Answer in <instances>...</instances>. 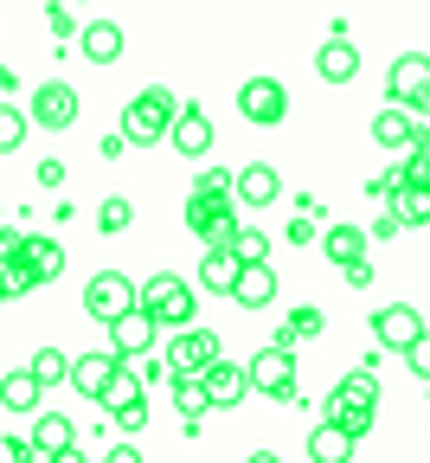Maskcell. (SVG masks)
<instances>
[{
	"label": "cell",
	"instance_id": "6da1fadb",
	"mask_svg": "<svg viewBox=\"0 0 430 463\" xmlns=\"http://www.w3.org/2000/svg\"><path fill=\"white\" fill-rule=\"evenodd\" d=\"M173 116H180V97L167 84H142L129 97V109H122V136H129L136 148H154V142H167Z\"/></svg>",
	"mask_w": 430,
	"mask_h": 463
},
{
	"label": "cell",
	"instance_id": "7a4b0ae2",
	"mask_svg": "<svg viewBox=\"0 0 430 463\" xmlns=\"http://www.w3.org/2000/svg\"><path fill=\"white\" fill-rule=\"evenodd\" d=\"M373 405H379V380H373V367H353V373H341V386H334V399H328V419H341L353 438H366L373 431Z\"/></svg>",
	"mask_w": 430,
	"mask_h": 463
},
{
	"label": "cell",
	"instance_id": "3957f363",
	"mask_svg": "<svg viewBox=\"0 0 430 463\" xmlns=\"http://www.w3.org/2000/svg\"><path fill=\"white\" fill-rule=\"evenodd\" d=\"M142 309H148L161 328H187V322H193V309H200V297H193V283H187V277L154 270V277L142 283Z\"/></svg>",
	"mask_w": 430,
	"mask_h": 463
},
{
	"label": "cell",
	"instance_id": "277c9868",
	"mask_svg": "<svg viewBox=\"0 0 430 463\" xmlns=\"http://www.w3.org/2000/svg\"><path fill=\"white\" fill-rule=\"evenodd\" d=\"M386 97H392V103H405V109H417V116H430V58H424V52L392 58V71H386Z\"/></svg>",
	"mask_w": 430,
	"mask_h": 463
},
{
	"label": "cell",
	"instance_id": "5b68a950",
	"mask_svg": "<svg viewBox=\"0 0 430 463\" xmlns=\"http://www.w3.org/2000/svg\"><path fill=\"white\" fill-rule=\"evenodd\" d=\"M142 303V283H129L122 270H97L90 283H84V309L97 316V322H116L122 309H136Z\"/></svg>",
	"mask_w": 430,
	"mask_h": 463
},
{
	"label": "cell",
	"instance_id": "8992f818",
	"mask_svg": "<svg viewBox=\"0 0 430 463\" xmlns=\"http://www.w3.org/2000/svg\"><path fill=\"white\" fill-rule=\"evenodd\" d=\"M238 116H244V123H257V129H276L283 116H289V90H283L276 78H244Z\"/></svg>",
	"mask_w": 430,
	"mask_h": 463
},
{
	"label": "cell",
	"instance_id": "52a82bcc",
	"mask_svg": "<svg viewBox=\"0 0 430 463\" xmlns=\"http://www.w3.org/2000/svg\"><path fill=\"white\" fill-rule=\"evenodd\" d=\"M251 392H270V399H289L295 392V347L270 341L251 354Z\"/></svg>",
	"mask_w": 430,
	"mask_h": 463
},
{
	"label": "cell",
	"instance_id": "ba28073f",
	"mask_svg": "<svg viewBox=\"0 0 430 463\" xmlns=\"http://www.w3.org/2000/svg\"><path fill=\"white\" fill-rule=\"evenodd\" d=\"M78 109H84V103H78V90H71L65 78L39 84V90H33V103H26V116H33L39 129H71V123H78Z\"/></svg>",
	"mask_w": 430,
	"mask_h": 463
},
{
	"label": "cell",
	"instance_id": "9c48e42d",
	"mask_svg": "<svg viewBox=\"0 0 430 463\" xmlns=\"http://www.w3.org/2000/svg\"><path fill=\"white\" fill-rule=\"evenodd\" d=\"M167 361H173V373H206L212 361H219V335L212 328H173V341H167Z\"/></svg>",
	"mask_w": 430,
	"mask_h": 463
},
{
	"label": "cell",
	"instance_id": "30bf717a",
	"mask_svg": "<svg viewBox=\"0 0 430 463\" xmlns=\"http://www.w3.org/2000/svg\"><path fill=\"white\" fill-rule=\"evenodd\" d=\"M373 142H379V148H392V155L430 148V142H424V129H417V109H405V103H392V109H379V116H373Z\"/></svg>",
	"mask_w": 430,
	"mask_h": 463
},
{
	"label": "cell",
	"instance_id": "8fae6325",
	"mask_svg": "<svg viewBox=\"0 0 430 463\" xmlns=\"http://www.w3.org/2000/svg\"><path fill=\"white\" fill-rule=\"evenodd\" d=\"M103 328H109V347H116V354H122V361H136V354H148V347H154V328H161V322L136 303V309H122V316L103 322Z\"/></svg>",
	"mask_w": 430,
	"mask_h": 463
},
{
	"label": "cell",
	"instance_id": "7c38bea8",
	"mask_svg": "<svg viewBox=\"0 0 430 463\" xmlns=\"http://www.w3.org/2000/svg\"><path fill=\"white\" fill-rule=\"evenodd\" d=\"M373 335H379V347H392V354H405V347L424 335V316L411 309V303H386L379 316H373Z\"/></svg>",
	"mask_w": 430,
	"mask_h": 463
},
{
	"label": "cell",
	"instance_id": "4fadbf2b",
	"mask_svg": "<svg viewBox=\"0 0 430 463\" xmlns=\"http://www.w3.org/2000/svg\"><path fill=\"white\" fill-rule=\"evenodd\" d=\"M116 367H122V354H116V347H90V354H78V361H71V386H78V392L97 405Z\"/></svg>",
	"mask_w": 430,
	"mask_h": 463
},
{
	"label": "cell",
	"instance_id": "5bb4252c",
	"mask_svg": "<svg viewBox=\"0 0 430 463\" xmlns=\"http://www.w3.org/2000/svg\"><path fill=\"white\" fill-rule=\"evenodd\" d=\"M231 303H238V309H251V316L276 303V270H270V258H264V264H244V270H238V283H231Z\"/></svg>",
	"mask_w": 430,
	"mask_h": 463
},
{
	"label": "cell",
	"instance_id": "9a60e30c",
	"mask_svg": "<svg viewBox=\"0 0 430 463\" xmlns=\"http://www.w3.org/2000/svg\"><path fill=\"white\" fill-rule=\"evenodd\" d=\"M148 399V380H142V367L136 361H122L116 373H109V386H103V399H97V412H129V405H142Z\"/></svg>",
	"mask_w": 430,
	"mask_h": 463
},
{
	"label": "cell",
	"instance_id": "2e32d148",
	"mask_svg": "<svg viewBox=\"0 0 430 463\" xmlns=\"http://www.w3.org/2000/svg\"><path fill=\"white\" fill-rule=\"evenodd\" d=\"M167 142H173L180 155H187V161H200V155L212 148V116H206V109H187V103H180L173 129H167Z\"/></svg>",
	"mask_w": 430,
	"mask_h": 463
},
{
	"label": "cell",
	"instance_id": "e0dca14e",
	"mask_svg": "<svg viewBox=\"0 0 430 463\" xmlns=\"http://www.w3.org/2000/svg\"><path fill=\"white\" fill-rule=\"evenodd\" d=\"M315 71H322L328 84H353V78H360V45H353L347 33H334V39L315 52Z\"/></svg>",
	"mask_w": 430,
	"mask_h": 463
},
{
	"label": "cell",
	"instance_id": "ac0fdd59",
	"mask_svg": "<svg viewBox=\"0 0 430 463\" xmlns=\"http://www.w3.org/2000/svg\"><path fill=\"white\" fill-rule=\"evenodd\" d=\"M206 392H212V405H238L244 392H251V361L238 367V361H225V354H219V361L206 367Z\"/></svg>",
	"mask_w": 430,
	"mask_h": 463
},
{
	"label": "cell",
	"instance_id": "d6986e66",
	"mask_svg": "<svg viewBox=\"0 0 430 463\" xmlns=\"http://www.w3.org/2000/svg\"><path fill=\"white\" fill-rule=\"evenodd\" d=\"M78 52L90 58V65H116L122 58V26L116 20H84L78 26Z\"/></svg>",
	"mask_w": 430,
	"mask_h": 463
},
{
	"label": "cell",
	"instance_id": "ffe728a7",
	"mask_svg": "<svg viewBox=\"0 0 430 463\" xmlns=\"http://www.w3.org/2000/svg\"><path fill=\"white\" fill-rule=\"evenodd\" d=\"M33 450H39V463L71 457V450H78V444H71V419H65V412H39V419H33Z\"/></svg>",
	"mask_w": 430,
	"mask_h": 463
},
{
	"label": "cell",
	"instance_id": "44dd1931",
	"mask_svg": "<svg viewBox=\"0 0 430 463\" xmlns=\"http://www.w3.org/2000/svg\"><path fill=\"white\" fill-rule=\"evenodd\" d=\"M276 187H283V181H276V167H270V161H251V167L238 174V187H231V194H238V206H244V213H257V206H270V200H276Z\"/></svg>",
	"mask_w": 430,
	"mask_h": 463
},
{
	"label": "cell",
	"instance_id": "7402d4cb",
	"mask_svg": "<svg viewBox=\"0 0 430 463\" xmlns=\"http://www.w3.org/2000/svg\"><path fill=\"white\" fill-rule=\"evenodd\" d=\"M244 258L231 245H206V264H200V289H212V297H231V283H238Z\"/></svg>",
	"mask_w": 430,
	"mask_h": 463
},
{
	"label": "cell",
	"instance_id": "603a6c76",
	"mask_svg": "<svg viewBox=\"0 0 430 463\" xmlns=\"http://www.w3.org/2000/svg\"><path fill=\"white\" fill-rule=\"evenodd\" d=\"M366 239H373V232H360V225H328L322 232V251H328V264L353 270V264H366Z\"/></svg>",
	"mask_w": 430,
	"mask_h": 463
},
{
	"label": "cell",
	"instance_id": "cb8c5ba5",
	"mask_svg": "<svg viewBox=\"0 0 430 463\" xmlns=\"http://www.w3.org/2000/svg\"><path fill=\"white\" fill-rule=\"evenodd\" d=\"M39 392H45V380H39V367H14L7 380H0V405H7V412H39Z\"/></svg>",
	"mask_w": 430,
	"mask_h": 463
},
{
	"label": "cell",
	"instance_id": "d4e9b609",
	"mask_svg": "<svg viewBox=\"0 0 430 463\" xmlns=\"http://www.w3.org/2000/svg\"><path fill=\"white\" fill-rule=\"evenodd\" d=\"M173 405H180V419H187V431H200V419L212 412L206 373H173Z\"/></svg>",
	"mask_w": 430,
	"mask_h": 463
},
{
	"label": "cell",
	"instance_id": "484cf974",
	"mask_svg": "<svg viewBox=\"0 0 430 463\" xmlns=\"http://www.w3.org/2000/svg\"><path fill=\"white\" fill-rule=\"evenodd\" d=\"M353 431L341 425V419H322L315 431H309V457H322V463H341V457H353Z\"/></svg>",
	"mask_w": 430,
	"mask_h": 463
},
{
	"label": "cell",
	"instance_id": "4316f807",
	"mask_svg": "<svg viewBox=\"0 0 430 463\" xmlns=\"http://www.w3.org/2000/svg\"><path fill=\"white\" fill-rule=\"evenodd\" d=\"M392 213H398L405 225H430V187H417V181H405V187L392 194Z\"/></svg>",
	"mask_w": 430,
	"mask_h": 463
},
{
	"label": "cell",
	"instance_id": "83f0119b",
	"mask_svg": "<svg viewBox=\"0 0 430 463\" xmlns=\"http://www.w3.org/2000/svg\"><path fill=\"white\" fill-rule=\"evenodd\" d=\"M309 335H322V309H315V303H302V309H289V316H283V328H276V341H283V347H295V341H309Z\"/></svg>",
	"mask_w": 430,
	"mask_h": 463
},
{
	"label": "cell",
	"instance_id": "f1b7e54d",
	"mask_svg": "<svg viewBox=\"0 0 430 463\" xmlns=\"http://www.w3.org/2000/svg\"><path fill=\"white\" fill-rule=\"evenodd\" d=\"M20 251L33 258V270H39L45 283H51L58 270H65V245H58V239H20Z\"/></svg>",
	"mask_w": 430,
	"mask_h": 463
},
{
	"label": "cell",
	"instance_id": "f546056e",
	"mask_svg": "<svg viewBox=\"0 0 430 463\" xmlns=\"http://www.w3.org/2000/svg\"><path fill=\"white\" fill-rule=\"evenodd\" d=\"M0 283H7L14 297H20V289H33V283H45V277L33 270V258H26V251H0Z\"/></svg>",
	"mask_w": 430,
	"mask_h": 463
},
{
	"label": "cell",
	"instance_id": "4dcf8cb0",
	"mask_svg": "<svg viewBox=\"0 0 430 463\" xmlns=\"http://www.w3.org/2000/svg\"><path fill=\"white\" fill-rule=\"evenodd\" d=\"M26 129H33V116L14 109V103H0V155H14V148L26 142Z\"/></svg>",
	"mask_w": 430,
	"mask_h": 463
},
{
	"label": "cell",
	"instance_id": "1f68e13d",
	"mask_svg": "<svg viewBox=\"0 0 430 463\" xmlns=\"http://www.w3.org/2000/svg\"><path fill=\"white\" fill-rule=\"evenodd\" d=\"M33 367H39V380H45V386H58V380H71V354H58L51 341L39 347V354H33Z\"/></svg>",
	"mask_w": 430,
	"mask_h": 463
},
{
	"label": "cell",
	"instance_id": "d6a6232c",
	"mask_svg": "<svg viewBox=\"0 0 430 463\" xmlns=\"http://www.w3.org/2000/svg\"><path fill=\"white\" fill-rule=\"evenodd\" d=\"M231 251H238L244 264H264V258H270V239H264L257 225H238V239H231Z\"/></svg>",
	"mask_w": 430,
	"mask_h": 463
},
{
	"label": "cell",
	"instance_id": "836d02e7",
	"mask_svg": "<svg viewBox=\"0 0 430 463\" xmlns=\"http://www.w3.org/2000/svg\"><path fill=\"white\" fill-rule=\"evenodd\" d=\"M129 219H136V206H129V200H122V194L97 206V225H103V232H129Z\"/></svg>",
	"mask_w": 430,
	"mask_h": 463
},
{
	"label": "cell",
	"instance_id": "e575fe53",
	"mask_svg": "<svg viewBox=\"0 0 430 463\" xmlns=\"http://www.w3.org/2000/svg\"><path fill=\"white\" fill-rule=\"evenodd\" d=\"M405 367H411V373H417V380L430 386V328H424V335H417V341L405 347Z\"/></svg>",
	"mask_w": 430,
	"mask_h": 463
},
{
	"label": "cell",
	"instance_id": "d590c367",
	"mask_svg": "<svg viewBox=\"0 0 430 463\" xmlns=\"http://www.w3.org/2000/svg\"><path fill=\"white\" fill-rule=\"evenodd\" d=\"M193 187H200V194H231V187H238V174H225V167H200V181H193ZM231 200H238V194H231Z\"/></svg>",
	"mask_w": 430,
	"mask_h": 463
},
{
	"label": "cell",
	"instance_id": "8d00e7d4",
	"mask_svg": "<svg viewBox=\"0 0 430 463\" xmlns=\"http://www.w3.org/2000/svg\"><path fill=\"white\" fill-rule=\"evenodd\" d=\"M289 245H315V213L295 206V219H289Z\"/></svg>",
	"mask_w": 430,
	"mask_h": 463
},
{
	"label": "cell",
	"instance_id": "74e56055",
	"mask_svg": "<svg viewBox=\"0 0 430 463\" xmlns=\"http://www.w3.org/2000/svg\"><path fill=\"white\" fill-rule=\"evenodd\" d=\"M45 26H51L58 39H71V33H78V14H71V7H45Z\"/></svg>",
	"mask_w": 430,
	"mask_h": 463
},
{
	"label": "cell",
	"instance_id": "f35d334b",
	"mask_svg": "<svg viewBox=\"0 0 430 463\" xmlns=\"http://www.w3.org/2000/svg\"><path fill=\"white\" fill-rule=\"evenodd\" d=\"M116 425H122V431H148V399L129 405V412H116Z\"/></svg>",
	"mask_w": 430,
	"mask_h": 463
},
{
	"label": "cell",
	"instance_id": "ab89813d",
	"mask_svg": "<svg viewBox=\"0 0 430 463\" xmlns=\"http://www.w3.org/2000/svg\"><path fill=\"white\" fill-rule=\"evenodd\" d=\"M39 187H65V161H39Z\"/></svg>",
	"mask_w": 430,
	"mask_h": 463
},
{
	"label": "cell",
	"instance_id": "60d3db41",
	"mask_svg": "<svg viewBox=\"0 0 430 463\" xmlns=\"http://www.w3.org/2000/svg\"><path fill=\"white\" fill-rule=\"evenodd\" d=\"M398 225H405L398 213H379V219H373V239H392V232H398Z\"/></svg>",
	"mask_w": 430,
	"mask_h": 463
},
{
	"label": "cell",
	"instance_id": "b9f144b4",
	"mask_svg": "<svg viewBox=\"0 0 430 463\" xmlns=\"http://www.w3.org/2000/svg\"><path fill=\"white\" fill-rule=\"evenodd\" d=\"M347 277V289H366V283H373V264H353V270H341Z\"/></svg>",
	"mask_w": 430,
	"mask_h": 463
},
{
	"label": "cell",
	"instance_id": "7bdbcfd3",
	"mask_svg": "<svg viewBox=\"0 0 430 463\" xmlns=\"http://www.w3.org/2000/svg\"><path fill=\"white\" fill-rule=\"evenodd\" d=\"M7 90H14V71H7V65H0V97H7Z\"/></svg>",
	"mask_w": 430,
	"mask_h": 463
},
{
	"label": "cell",
	"instance_id": "ee69618b",
	"mask_svg": "<svg viewBox=\"0 0 430 463\" xmlns=\"http://www.w3.org/2000/svg\"><path fill=\"white\" fill-rule=\"evenodd\" d=\"M7 297H14V289H7V283H0V303H7Z\"/></svg>",
	"mask_w": 430,
	"mask_h": 463
}]
</instances>
